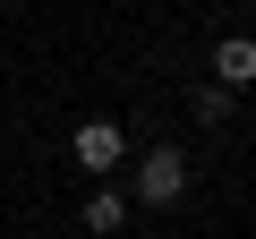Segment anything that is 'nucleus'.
I'll return each instance as SVG.
<instances>
[{"label": "nucleus", "mask_w": 256, "mask_h": 239, "mask_svg": "<svg viewBox=\"0 0 256 239\" xmlns=\"http://www.w3.org/2000/svg\"><path fill=\"white\" fill-rule=\"evenodd\" d=\"M196 120H205V128H222V120H230V86L205 77V86H196Z\"/></svg>", "instance_id": "nucleus-5"}, {"label": "nucleus", "mask_w": 256, "mask_h": 239, "mask_svg": "<svg viewBox=\"0 0 256 239\" xmlns=\"http://www.w3.org/2000/svg\"><path fill=\"white\" fill-rule=\"evenodd\" d=\"M214 86H230V94L256 86V34H222L214 43Z\"/></svg>", "instance_id": "nucleus-3"}, {"label": "nucleus", "mask_w": 256, "mask_h": 239, "mask_svg": "<svg viewBox=\"0 0 256 239\" xmlns=\"http://www.w3.org/2000/svg\"><path fill=\"white\" fill-rule=\"evenodd\" d=\"M188 196V154L180 146H146L137 154V205H180Z\"/></svg>", "instance_id": "nucleus-1"}, {"label": "nucleus", "mask_w": 256, "mask_h": 239, "mask_svg": "<svg viewBox=\"0 0 256 239\" xmlns=\"http://www.w3.org/2000/svg\"><path fill=\"white\" fill-rule=\"evenodd\" d=\"M68 154H77V171H120L128 162V128L120 120H86V128L68 137Z\"/></svg>", "instance_id": "nucleus-2"}, {"label": "nucleus", "mask_w": 256, "mask_h": 239, "mask_svg": "<svg viewBox=\"0 0 256 239\" xmlns=\"http://www.w3.org/2000/svg\"><path fill=\"white\" fill-rule=\"evenodd\" d=\"M77 214H86V230H94V239H111V230L128 222V196H120V188H94V196H86Z\"/></svg>", "instance_id": "nucleus-4"}]
</instances>
